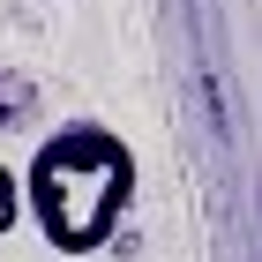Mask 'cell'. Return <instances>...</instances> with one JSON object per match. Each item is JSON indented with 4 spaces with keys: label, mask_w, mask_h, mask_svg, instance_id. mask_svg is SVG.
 Here are the masks:
<instances>
[{
    "label": "cell",
    "mask_w": 262,
    "mask_h": 262,
    "mask_svg": "<svg viewBox=\"0 0 262 262\" xmlns=\"http://www.w3.org/2000/svg\"><path fill=\"white\" fill-rule=\"evenodd\" d=\"M23 217L38 225V240L53 255H98L113 247L127 202H135V142L105 120H68L30 150V165L15 172Z\"/></svg>",
    "instance_id": "cell-1"
},
{
    "label": "cell",
    "mask_w": 262,
    "mask_h": 262,
    "mask_svg": "<svg viewBox=\"0 0 262 262\" xmlns=\"http://www.w3.org/2000/svg\"><path fill=\"white\" fill-rule=\"evenodd\" d=\"M23 225V187H15V165H0V240Z\"/></svg>",
    "instance_id": "cell-2"
}]
</instances>
